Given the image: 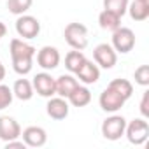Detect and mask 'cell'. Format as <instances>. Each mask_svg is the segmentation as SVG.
<instances>
[{"mask_svg": "<svg viewBox=\"0 0 149 149\" xmlns=\"http://www.w3.org/2000/svg\"><path fill=\"white\" fill-rule=\"evenodd\" d=\"M139 109H140V114H142V118H144V119H149V91H144Z\"/></svg>", "mask_w": 149, "mask_h": 149, "instance_id": "484cf974", "label": "cell"}, {"mask_svg": "<svg viewBox=\"0 0 149 149\" xmlns=\"http://www.w3.org/2000/svg\"><path fill=\"white\" fill-rule=\"evenodd\" d=\"M126 13L130 14V18L133 21H146L149 18V2L147 0H133V2H128Z\"/></svg>", "mask_w": 149, "mask_h": 149, "instance_id": "2e32d148", "label": "cell"}, {"mask_svg": "<svg viewBox=\"0 0 149 149\" xmlns=\"http://www.w3.org/2000/svg\"><path fill=\"white\" fill-rule=\"evenodd\" d=\"M46 112L51 119H56V121H61L68 116L70 112V105H68V100L63 98V97H51L47 100V105H46Z\"/></svg>", "mask_w": 149, "mask_h": 149, "instance_id": "8fae6325", "label": "cell"}, {"mask_svg": "<svg viewBox=\"0 0 149 149\" xmlns=\"http://www.w3.org/2000/svg\"><path fill=\"white\" fill-rule=\"evenodd\" d=\"M76 76H77V79H79L84 86L95 84V83H98V79H100V67L86 58V61H84V63L79 67V70L76 72Z\"/></svg>", "mask_w": 149, "mask_h": 149, "instance_id": "5bb4252c", "label": "cell"}, {"mask_svg": "<svg viewBox=\"0 0 149 149\" xmlns=\"http://www.w3.org/2000/svg\"><path fill=\"white\" fill-rule=\"evenodd\" d=\"M128 2L130 0H104V9L116 13L118 16H125L126 9H128Z\"/></svg>", "mask_w": 149, "mask_h": 149, "instance_id": "603a6c76", "label": "cell"}, {"mask_svg": "<svg viewBox=\"0 0 149 149\" xmlns=\"http://www.w3.org/2000/svg\"><path fill=\"white\" fill-rule=\"evenodd\" d=\"M109 86L111 88H114L118 93H121L126 100L133 95V84L128 81V79H121V77H118V79H112L111 83H109Z\"/></svg>", "mask_w": 149, "mask_h": 149, "instance_id": "44dd1931", "label": "cell"}, {"mask_svg": "<svg viewBox=\"0 0 149 149\" xmlns=\"http://www.w3.org/2000/svg\"><path fill=\"white\" fill-rule=\"evenodd\" d=\"M32 4H33V0H7V9L11 14L21 16V14H26Z\"/></svg>", "mask_w": 149, "mask_h": 149, "instance_id": "7402d4cb", "label": "cell"}, {"mask_svg": "<svg viewBox=\"0 0 149 149\" xmlns=\"http://www.w3.org/2000/svg\"><path fill=\"white\" fill-rule=\"evenodd\" d=\"M6 33H7V26H6V23L0 21V40L6 37Z\"/></svg>", "mask_w": 149, "mask_h": 149, "instance_id": "83f0119b", "label": "cell"}, {"mask_svg": "<svg viewBox=\"0 0 149 149\" xmlns=\"http://www.w3.org/2000/svg\"><path fill=\"white\" fill-rule=\"evenodd\" d=\"M16 33L19 35V39L32 40L40 33V21L35 16L21 14L16 19Z\"/></svg>", "mask_w": 149, "mask_h": 149, "instance_id": "8992f818", "label": "cell"}, {"mask_svg": "<svg viewBox=\"0 0 149 149\" xmlns=\"http://www.w3.org/2000/svg\"><path fill=\"white\" fill-rule=\"evenodd\" d=\"M54 83H56V95L63 98H68L70 93L79 86V81L72 74H61L60 77L54 79Z\"/></svg>", "mask_w": 149, "mask_h": 149, "instance_id": "9a60e30c", "label": "cell"}, {"mask_svg": "<svg viewBox=\"0 0 149 149\" xmlns=\"http://www.w3.org/2000/svg\"><path fill=\"white\" fill-rule=\"evenodd\" d=\"M35 56H37V65L40 68H44V70H54L60 65V60H61L60 51L54 46H44V47H40L35 53Z\"/></svg>", "mask_w": 149, "mask_h": 149, "instance_id": "30bf717a", "label": "cell"}, {"mask_svg": "<svg viewBox=\"0 0 149 149\" xmlns=\"http://www.w3.org/2000/svg\"><path fill=\"white\" fill-rule=\"evenodd\" d=\"M6 79V67H4V63L0 61V83H2Z\"/></svg>", "mask_w": 149, "mask_h": 149, "instance_id": "f1b7e54d", "label": "cell"}, {"mask_svg": "<svg viewBox=\"0 0 149 149\" xmlns=\"http://www.w3.org/2000/svg\"><path fill=\"white\" fill-rule=\"evenodd\" d=\"M33 86H32V81L28 79H18L14 84H13V95L21 100V102H28L32 97H33Z\"/></svg>", "mask_w": 149, "mask_h": 149, "instance_id": "ac0fdd59", "label": "cell"}, {"mask_svg": "<svg viewBox=\"0 0 149 149\" xmlns=\"http://www.w3.org/2000/svg\"><path fill=\"white\" fill-rule=\"evenodd\" d=\"M111 46L114 47L116 53H121V54H126L130 53L133 47H135V33L132 28H126V26H119L112 32V42Z\"/></svg>", "mask_w": 149, "mask_h": 149, "instance_id": "5b68a950", "label": "cell"}, {"mask_svg": "<svg viewBox=\"0 0 149 149\" xmlns=\"http://www.w3.org/2000/svg\"><path fill=\"white\" fill-rule=\"evenodd\" d=\"M25 147H26V144L23 140H19V139H14V140L6 142V149H25Z\"/></svg>", "mask_w": 149, "mask_h": 149, "instance_id": "4316f807", "label": "cell"}, {"mask_svg": "<svg viewBox=\"0 0 149 149\" xmlns=\"http://www.w3.org/2000/svg\"><path fill=\"white\" fill-rule=\"evenodd\" d=\"M98 104H100V109L102 111H105V112H118L125 104H126V98L121 95V93H118L114 88H111L109 84H107V88L100 93V97H98Z\"/></svg>", "mask_w": 149, "mask_h": 149, "instance_id": "52a82bcc", "label": "cell"}, {"mask_svg": "<svg viewBox=\"0 0 149 149\" xmlns=\"http://www.w3.org/2000/svg\"><path fill=\"white\" fill-rule=\"evenodd\" d=\"M9 51H11V60H13V68L16 74L19 76H26V74L32 72L33 67V58L37 49L25 42V39H13L9 44Z\"/></svg>", "mask_w": 149, "mask_h": 149, "instance_id": "6da1fadb", "label": "cell"}, {"mask_svg": "<svg viewBox=\"0 0 149 149\" xmlns=\"http://www.w3.org/2000/svg\"><path fill=\"white\" fill-rule=\"evenodd\" d=\"M13 100H14L13 88H9V86H6V84L0 83V111L7 109L13 104Z\"/></svg>", "mask_w": 149, "mask_h": 149, "instance_id": "cb8c5ba5", "label": "cell"}, {"mask_svg": "<svg viewBox=\"0 0 149 149\" xmlns=\"http://www.w3.org/2000/svg\"><path fill=\"white\" fill-rule=\"evenodd\" d=\"M21 137V126L13 116H0V140L9 142Z\"/></svg>", "mask_w": 149, "mask_h": 149, "instance_id": "7c38bea8", "label": "cell"}, {"mask_svg": "<svg viewBox=\"0 0 149 149\" xmlns=\"http://www.w3.org/2000/svg\"><path fill=\"white\" fill-rule=\"evenodd\" d=\"M93 60H95V63H97L100 68L109 70V68H112V67L116 65V61H118V53L114 51V47H112L111 44L102 42V44H98V46L93 49Z\"/></svg>", "mask_w": 149, "mask_h": 149, "instance_id": "9c48e42d", "label": "cell"}, {"mask_svg": "<svg viewBox=\"0 0 149 149\" xmlns=\"http://www.w3.org/2000/svg\"><path fill=\"white\" fill-rule=\"evenodd\" d=\"M21 139L26 147H42L47 142V132L42 126H28L21 132Z\"/></svg>", "mask_w": 149, "mask_h": 149, "instance_id": "4fadbf2b", "label": "cell"}, {"mask_svg": "<svg viewBox=\"0 0 149 149\" xmlns=\"http://www.w3.org/2000/svg\"><path fill=\"white\" fill-rule=\"evenodd\" d=\"M147 2H149V0H147Z\"/></svg>", "mask_w": 149, "mask_h": 149, "instance_id": "f546056e", "label": "cell"}, {"mask_svg": "<svg viewBox=\"0 0 149 149\" xmlns=\"http://www.w3.org/2000/svg\"><path fill=\"white\" fill-rule=\"evenodd\" d=\"M32 86H33V91H37V95H40V97H44V98H51L53 95H56V83H54V77L51 76L47 70L39 72L37 76H33Z\"/></svg>", "mask_w": 149, "mask_h": 149, "instance_id": "ba28073f", "label": "cell"}, {"mask_svg": "<svg viewBox=\"0 0 149 149\" xmlns=\"http://www.w3.org/2000/svg\"><path fill=\"white\" fill-rule=\"evenodd\" d=\"M125 128H126V119L116 112H112V116L105 118L102 123V135L107 140H119L125 135Z\"/></svg>", "mask_w": 149, "mask_h": 149, "instance_id": "277c9868", "label": "cell"}, {"mask_svg": "<svg viewBox=\"0 0 149 149\" xmlns=\"http://www.w3.org/2000/svg\"><path fill=\"white\" fill-rule=\"evenodd\" d=\"M84 61H86V56L79 49H74V51L67 53V56H65V67H67V70L70 74H76Z\"/></svg>", "mask_w": 149, "mask_h": 149, "instance_id": "ffe728a7", "label": "cell"}, {"mask_svg": "<svg viewBox=\"0 0 149 149\" xmlns=\"http://www.w3.org/2000/svg\"><path fill=\"white\" fill-rule=\"evenodd\" d=\"M65 42L72 49H86L88 47V28L83 23H68L63 30Z\"/></svg>", "mask_w": 149, "mask_h": 149, "instance_id": "7a4b0ae2", "label": "cell"}, {"mask_svg": "<svg viewBox=\"0 0 149 149\" xmlns=\"http://www.w3.org/2000/svg\"><path fill=\"white\" fill-rule=\"evenodd\" d=\"M125 135H126V139H128L130 144L142 146L147 140V137H149V123L144 118H135L130 123H126Z\"/></svg>", "mask_w": 149, "mask_h": 149, "instance_id": "3957f363", "label": "cell"}, {"mask_svg": "<svg viewBox=\"0 0 149 149\" xmlns=\"http://www.w3.org/2000/svg\"><path fill=\"white\" fill-rule=\"evenodd\" d=\"M67 100H68V104L74 105V107H86V105L91 102V91H90L86 86H81V84H79L76 90L70 93V97H68Z\"/></svg>", "mask_w": 149, "mask_h": 149, "instance_id": "d6986e66", "label": "cell"}, {"mask_svg": "<svg viewBox=\"0 0 149 149\" xmlns=\"http://www.w3.org/2000/svg\"><path fill=\"white\" fill-rule=\"evenodd\" d=\"M133 79L139 86H149V65H140L133 72Z\"/></svg>", "mask_w": 149, "mask_h": 149, "instance_id": "d4e9b609", "label": "cell"}, {"mask_svg": "<svg viewBox=\"0 0 149 149\" xmlns=\"http://www.w3.org/2000/svg\"><path fill=\"white\" fill-rule=\"evenodd\" d=\"M98 25L102 30H107V32H114L116 28L121 26V16H118L116 13L112 11H107L104 9L100 14H98Z\"/></svg>", "mask_w": 149, "mask_h": 149, "instance_id": "e0dca14e", "label": "cell"}]
</instances>
